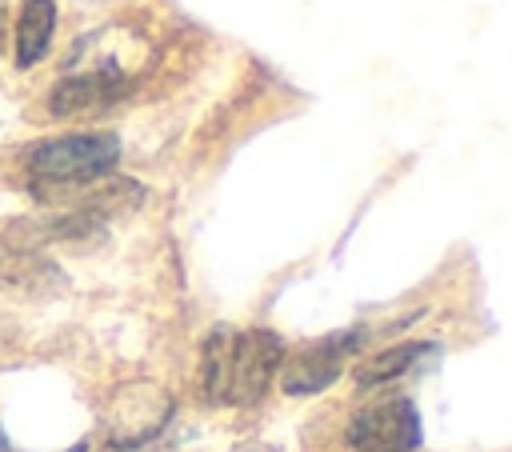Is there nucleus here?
Here are the masks:
<instances>
[{
  "instance_id": "obj_1",
  "label": "nucleus",
  "mask_w": 512,
  "mask_h": 452,
  "mask_svg": "<svg viewBox=\"0 0 512 452\" xmlns=\"http://www.w3.org/2000/svg\"><path fill=\"white\" fill-rule=\"evenodd\" d=\"M284 364V344L268 328H216L204 344V392L224 404H256Z\"/></svg>"
},
{
  "instance_id": "obj_2",
  "label": "nucleus",
  "mask_w": 512,
  "mask_h": 452,
  "mask_svg": "<svg viewBox=\"0 0 512 452\" xmlns=\"http://www.w3.org/2000/svg\"><path fill=\"white\" fill-rule=\"evenodd\" d=\"M120 160V140L112 132H68L40 140L28 152V176L36 200H56L92 180H104Z\"/></svg>"
},
{
  "instance_id": "obj_3",
  "label": "nucleus",
  "mask_w": 512,
  "mask_h": 452,
  "mask_svg": "<svg viewBox=\"0 0 512 452\" xmlns=\"http://www.w3.org/2000/svg\"><path fill=\"white\" fill-rule=\"evenodd\" d=\"M344 440H348L352 452H416L420 440H424L420 412L404 396L372 404V408H360L348 420Z\"/></svg>"
},
{
  "instance_id": "obj_4",
  "label": "nucleus",
  "mask_w": 512,
  "mask_h": 452,
  "mask_svg": "<svg viewBox=\"0 0 512 452\" xmlns=\"http://www.w3.org/2000/svg\"><path fill=\"white\" fill-rule=\"evenodd\" d=\"M360 340H364V328H344V332H332V336L320 340V344L300 348L288 364H280V388H284L288 396L324 392V388L340 376L348 352H352Z\"/></svg>"
},
{
  "instance_id": "obj_5",
  "label": "nucleus",
  "mask_w": 512,
  "mask_h": 452,
  "mask_svg": "<svg viewBox=\"0 0 512 452\" xmlns=\"http://www.w3.org/2000/svg\"><path fill=\"white\" fill-rule=\"evenodd\" d=\"M128 92V76L120 68H96V72H80V76H64L52 96H48V112L52 116H76V112H100L112 100H120Z\"/></svg>"
},
{
  "instance_id": "obj_6",
  "label": "nucleus",
  "mask_w": 512,
  "mask_h": 452,
  "mask_svg": "<svg viewBox=\"0 0 512 452\" xmlns=\"http://www.w3.org/2000/svg\"><path fill=\"white\" fill-rule=\"evenodd\" d=\"M56 36V0H24L16 20V68H32L48 56Z\"/></svg>"
},
{
  "instance_id": "obj_7",
  "label": "nucleus",
  "mask_w": 512,
  "mask_h": 452,
  "mask_svg": "<svg viewBox=\"0 0 512 452\" xmlns=\"http://www.w3.org/2000/svg\"><path fill=\"white\" fill-rule=\"evenodd\" d=\"M52 280H60L56 264L44 260L40 252L32 248H12V244H0V288H20V292H40L48 288Z\"/></svg>"
},
{
  "instance_id": "obj_8",
  "label": "nucleus",
  "mask_w": 512,
  "mask_h": 452,
  "mask_svg": "<svg viewBox=\"0 0 512 452\" xmlns=\"http://www.w3.org/2000/svg\"><path fill=\"white\" fill-rule=\"evenodd\" d=\"M428 352H436V344H424V340H408V344H396V348H388V352H380V356H372V360H364L360 368H356V384L360 388H376V384H392V380H400L420 356H428Z\"/></svg>"
},
{
  "instance_id": "obj_9",
  "label": "nucleus",
  "mask_w": 512,
  "mask_h": 452,
  "mask_svg": "<svg viewBox=\"0 0 512 452\" xmlns=\"http://www.w3.org/2000/svg\"><path fill=\"white\" fill-rule=\"evenodd\" d=\"M8 48V0H0V56Z\"/></svg>"
},
{
  "instance_id": "obj_10",
  "label": "nucleus",
  "mask_w": 512,
  "mask_h": 452,
  "mask_svg": "<svg viewBox=\"0 0 512 452\" xmlns=\"http://www.w3.org/2000/svg\"><path fill=\"white\" fill-rule=\"evenodd\" d=\"M68 452H88V444H84V440H80V444H72V448H68Z\"/></svg>"
},
{
  "instance_id": "obj_11",
  "label": "nucleus",
  "mask_w": 512,
  "mask_h": 452,
  "mask_svg": "<svg viewBox=\"0 0 512 452\" xmlns=\"http://www.w3.org/2000/svg\"><path fill=\"white\" fill-rule=\"evenodd\" d=\"M4 448H8V440H4V432H0V452H4Z\"/></svg>"
}]
</instances>
